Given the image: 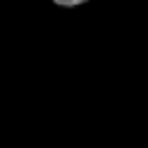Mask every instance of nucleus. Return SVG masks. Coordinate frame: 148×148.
Here are the masks:
<instances>
[{
    "label": "nucleus",
    "mask_w": 148,
    "mask_h": 148,
    "mask_svg": "<svg viewBox=\"0 0 148 148\" xmlns=\"http://www.w3.org/2000/svg\"><path fill=\"white\" fill-rule=\"evenodd\" d=\"M51 2H56L58 7H79V5H83L88 0H51Z\"/></svg>",
    "instance_id": "1"
}]
</instances>
